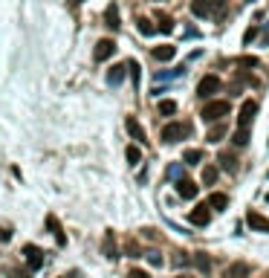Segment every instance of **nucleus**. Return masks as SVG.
Returning <instances> with one entry per match:
<instances>
[{"label": "nucleus", "mask_w": 269, "mask_h": 278, "mask_svg": "<svg viewBox=\"0 0 269 278\" xmlns=\"http://www.w3.org/2000/svg\"><path fill=\"white\" fill-rule=\"evenodd\" d=\"M223 116H229V101H226V99L206 101V107L200 110V119H203V122H220Z\"/></svg>", "instance_id": "f257e3e1"}, {"label": "nucleus", "mask_w": 269, "mask_h": 278, "mask_svg": "<svg viewBox=\"0 0 269 278\" xmlns=\"http://www.w3.org/2000/svg\"><path fill=\"white\" fill-rule=\"evenodd\" d=\"M191 133V125L188 122H168L165 127H162V142H179V139H185Z\"/></svg>", "instance_id": "f03ea898"}, {"label": "nucleus", "mask_w": 269, "mask_h": 278, "mask_svg": "<svg viewBox=\"0 0 269 278\" xmlns=\"http://www.w3.org/2000/svg\"><path fill=\"white\" fill-rule=\"evenodd\" d=\"M24 258H26L29 273H35V270L44 267V252H41V247H35V244H26V247H24Z\"/></svg>", "instance_id": "7ed1b4c3"}, {"label": "nucleus", "mask_w": 269, "mask_h": 278, "mask_svg": "<svg viewBox=\"0 0 269 278\" xmlns=\"http://www.w3.org/2000/svg\"><path fill=\"white\" fill-rule=\"evenodd\" d=\"M258 116V101H252V99H246L243 104H240V116H238V127H249L252 119Z\"/></svg>", "instance_id": "20e7f679"}, {"label": "nucleus", "mask_w": 269, "mask_h": 278, "mask_svg": "<svg viewBox=\"0 0 269 278\" xmlns=\"http://www.w3.org/2000/svg\"><path fill=\"white\" fill-rule=\"evenodd\" d=\"M220 87H223V84H220L217 76H206V78L197 84V96H200V99H211L214 93H220Z\"/></svg>", "instance_id": "39448f33"}, {"label": "nucleus", "mask_w": 269, "mask_h": 278, "mask_svg": "<svg viewBox=\"0 0 269 278\" xmlns=\"http://www.w3.org/2000/svg\"><path fill=\"white\" fill-rule=\"evenodd\" d=\"M113 52H116V44H113L110 38H104V41H98V44H96V50H93V58H96V61H107Z\"/></svg>", "instance_id": "423d86ee"}, {"label": "nucleus", "mask_w": 269, "mask_h": 278, "mask_svg": "<svg viewBox=\"0 0 269 278\" xmlns=\"http://www.w3.org/2000/svg\"><path fill=\"white\" fill-rule=\"evenodd\" d=\"M124 127H127V133H130V136H133L139 145H148V133L142 130V125L136 122L133 116H127V119H124Z\"/></svg>", "instance_id": "0eeeda50"}, {"label": "nucleus", "mask_w": 269, "mask_h": 278, "mask_svg": "<svg viewBox=\"0 0 269 278\" xmlns=\"http://www.w3.org/2000/svg\"><path fill=\"white\" fill-rule=\"evenodd\" d=\"M47 229L52 232V238H55V244L58 247H67V235H64V229H61V220L55 215H47Z\"/></svg>", "instance_id": "6e6552de"}, {"label": "nucleus", "mask_w": 269, "mask_h": 278, "mask_svg": "<svg viewBox=\"0 0 269 278\" xmlns=\"http://www.w3.org/2000/svg\"><path fill=\"white\" fill-rule=\"evenodd\" d=\"M246 223L252 232H269V217H264L261 212H249L246 215Z\"/></svg>", "instance_id": "1a4fd4ad"}, {"label": "nucleus", "mask_w": 269, "mask_h": 278, "mask_svg": "<svg viewBox=\"0 0 269 278\" xmlns=\"http://www.w3.org/2000/svg\"><path fill=\"white\" fill-rule=\"evenodd\" d=\"M101 252H104L110 261H113V258H119V249H116V235H113L110 229H107V232H104V238H101Z\"/></svg>", "instance_id": "9d476101"}, {"label": "nucleus", "mask_w": 269, "mask_h": 278, "mask_svg": "<svg viewBox=\"0 0 269 278\" xmlns=\"http://www.w3.org/2000/svg\"><path fill=\"white\" fill-rule=\"evenodd\" d=\"M188 220H191L194 226H209V223H211V212H209V206H206V203H203V206H197V209H194V212L188 215Z\"/></svg>", "instance_id": "9b49d317"}, {"label": "nucleus", "mask_w": 269, "mask_h": 278, "mask_svg": "<svg viewBox=\"0 0 269 278\" xmlns=\"http://www.w3.org/2000/svg\"><path fill=\"white\" fill-rule=\"evenodd\" d=\"M177 194L182 197V200H194V197H197V185L182 177V180H177Z\"/></svg>", "instance_id": "f8f14e48"}, {"label": "nucleus", "mask_w": 269, "mask_h": 278, "mask_svg": "<svg viewBox=\"0 0 269 278\" xmlns=\"http://www.w3.org/2000/svg\"><path fill=\"white\" fill-rule=\"evenodd\" d=\"M124 73H127L124 64H113V67L107 70V84H110V87H119L122 81H124Z\"/></svg>", "instance_id": "ddd939ff"}, {"label": "nucleus", "mask_w": 269, "mask_h": 278, "mask_svg": "<svg viewBox=\"0 0 269 278\" xmlns=\"http://www.w3.org/2000/svg\"><path fill=\"white\" fill-rule=\"evenodd\" d=\"M104 24H107L113 32L122 26V21H119V6H116V3H110V6L104 9Z\"/></svg>", "instance_id": "4468645a"}, {"label": "nucleus", "mask_w": 269, "mask_h": 278, "mask_svg": "<svg viewBox=\"0 0 269 278\" xmlns=\"http://www.w3.org/2000/svg\"><path fill=\"white\" fill-rule=\"evenodd\" d=\"M174 55H177V47H171V44H162V47L153 50V58L156 61H171Z\"/></svg>", "instance_id": "2eb2a0df"}, {"label": "nucleus", "mask_w": 269, "mask_h": 278, "mask_svg": "<svg viewBox=\"0 0 269 278\" xmlns=\"http://www.w3.org/2000/svg\"><path fill=\"white\" fill-rule=\"evenodd\" d=\"M191 261H194V267H197L200 273H206V276L211 273V258L206 255V252H194V258H191Z\"/></svg>", "instance_id": "dca6fc26"}, {"label": "nucleus", "mask_w": 269, "mask_h": 278, "mask_svg": "<svg viewBox=\"0 0 269 278\" xmlns=\"http://www.w3.org/2000/svg\"><path fill=\"white\" fill-rule=\"evenodd\" d=\"M206 206H209V209H217V212H223V209L229 206V197H226V194H220V191H214V194L209 197V203H206Z\"/></svg>", "instance_id": "f3484780"}, {"label": "nucleus", "mask_w": 269, "mask_h": 278, "mask_svg": "<svg viewBox=\"0 0 269 278\" xmlns=\"http://www.w3.org/2000/svg\"><path fill=\"white\" fill-rule=\"evenodd\" d=\"M246 276H249V267H246V264H232L223 278H246Z\"/></svg>", "instance_id": "a211bd4d"}, {"label": "nucleus", "mask_w": 269, "mask_h": 278, "mask_svg": "<svg viewBox=\"0 0 269 278\" xmlns=\"http://www.w3.org/2000/svg\"><path fill=\"white\" fill-rule=\"evenodd\" d=\"M191 12L197 15V18H209V0H191Z\"/></svg>", "instance_id": "6ab92c4d"}, {"label": "nucleus", "mask_w": 269, "mask_h": 278, "mask_svg": "<svg viewBox=\"0 0 269 278\" xmlns=\"http://www.w3.org/2000/svg\"><path fill=\"white\" fill-rule=\"evenodd\" d=\"M124 156H127L130 165H139V162H142V151H139L136 145H127V148H124Z\"/></svg>", "instance_id": "aec40b11"}, {"label": "nucleus", "mask_w": 269, "mask_h": 278, "mask_svg": "<svg viewBox=\"0 0 269 278\" xmlns=\"http://www.w3.org/2000/svg\"><path fill=\"white\" fill-rule=\"evenodd\" d=\"M200 159H203V151H197V148H188V151L182 154V162H185V165H197Z\"/></svg>", "instance_id": "412c9836"}, {"label": "nucleus", "mask_w": 269, "mask_h": 278, "mask_svg": "<svg viewBox=\"0 0 269 278\" xmlns=\"http://www.w3.org/2000/svg\"><path fill=\"white\" fill-rule=\"evenodd\" d=\"M232 142H235L238 148H243V145L249 142V127H238V130H235V136H232Z\"/></svg>", "instance_id": "4be33fe9"}, {"label": "nucleus", "mask_w": 269, "mask_h": 278, "mask_svg": "<svg viewBox=\"0 0 269 278\" xmlns=\"http://www.w3.org/2000/svg\"><path fill=\"white\" fill-rule=\"evenodd\" d=\"M159 113H162V116H174V113H177V101H171V99L159 101Z\"/></svg>", "instance_id": "5701e85b"}, {"label": "nucleus", "mask_w": 269, "mask_h": 278, "mask_svg": "<svg viewBox=\"0 0 269 278\" xmlns=\"http://www.w3.org/2000/svg\"><path fill=\"white\" fill-rule=\"evenodd\" d=\"M203 183L206 185L217 183V168H214V165H206V168H203Z\"/></svg>", "instance_id": "b1692460"}, {"label": "nucleus", "mask_w": 269, "mask_h": 278, "mask_svg": "<svg viewBox=\"0 0 269 278\" xmlns=\"http://www.w3.org/2000/svg\"><path fill=\"white\" fill-rule=\"evenodd\" d=\"M217 159H220V165H223L226 171H235V168H238V159H235L232 154H220Z\"/></svg>", "instance_id": "393cba45"}, {"label": "nucleus", "mask_w": 269, "mask_h": 278, "mask_svg": "<svg viewBox=\"0 0 269 278\" xmlns=\"http://www.w3.org/2000/svg\"><path fill=\"white\" fill-rule=\"evenodd\" d=\"M6 276L9 278H32L29 270H21V267H6Z\"/></svg>", "instance_id": "a878e982"}, {"label": "nucleus", "mask_w": 269, "mask_h": 278, "mask_svg": "<svg viewBox=\"0 0 269 278\" xmlns=\"http://www.w3.org/2000/svg\"><path fill=\"white\" fill-rule=\"evenodd\" d=\"M223 136H226V127H223V125H217V127H211V130H209V136H206V139H209V142H220Z\"/></svg>", "instance_id": "bb28decb"}, {"label": "nucleus", "mask_w": 269, "mask_h": 278, "mask_svg": "<svg viewBox=\"0 0 269 278\" xmlns=\"http://www.w3.org/2000/svg\"><path fill=\"white\" fill-rule=\"evenodd\" d=\"M156 29H159V32H165V35H168V32L174 29V21H171L168 15H159V26H156Z\"/></svg>", "instance_id": "cd10ccee"}, {"label": "nucleus", "mask_w": 269, "mask_h": 278, "mask_svg": "<svg viewBox=\"0 0 269 278\" xmlns=\"http://www.w3.org/2000/svg\"><path fill=\"white\" fill-rule=\"evenodd\" d=\"M136 24H139V32H142V35H153V32H156V26L150 24L148 18H139Z\"/></svg>", "instance_id": "c85d7f7f"}, {"label": "nucleus", "mask_w": 269, "mask_h": 278, "mask_svg": "<svg viewBox=\"0 0 269 278\" xmlns=\"http://www.w3.org/2000/svg\"><path fill=\"white\" fill-rule=\"evenodd\" d=\"M168 177H171V180H182V165H177V162L168 165Z\"/></svg>", "instance_id": "c756f323"}, {"label": "nucleus", "mask_w": 269, "mask_h": 278, "mask_svg": "<svg viewBox=\"0 0 269 278\" xmlns=\"http://www.w3.org/2000/svg\"><path fill=\"white\" fill-rule=\"evenodd\" d=\"M127 70H130V78H133V84H139V64H136V61H127Z\"/></svg>", "instance_id": "7c9ffc66"}, {"label": "nucleus", "mask_w": 269, "mask_h": 278, "mask_svg": "<svg viewBox=\"0 0 269 278\" xmlns=\"http://www.w3.org/2000/svg\"><path fill=\"white\" fill-rule=\"evenodd\" d=\"M145 258H148V261L153 264V267H162V255H159V252H148Z\"/></svg>", "instance_id": "2f4dec72"}, {"label": "nucleus", "mask_w": 269, "mask_h": 278, "mask_svg": "<svg viewBox=\"0 0 269 278\" xmlns=\"http://www.w3.org/2000/svg\"><path fill=\"white\" fill-rule=\"evenodd\" d=\"M226 0H209V12H223Z\"/></svg>", "instance_id": "473e14b6"}, {"label": "nucleus", "mask_w": 269, "mask_h": 278, "mask_svg": "<svg viewBox=\"0 0 269 278\" xmlns=\"http://www.w3.org/2000/svg\"><path fill=\"white\" fill-rule=\"evenodd\" d=\"M6 241H12V229L0 226V244H6Z\"/></svg>", "instance_id": "72a5a7b5"}, {"label": "nucleus", "mask_w": 269, "mask_h": 278, "mask_svg": "<svg viewBox=\"0 0 269 278\" xmlns=\"http://www.w3.org/2000/svg\"><path fill=\"white\" fill-rule=\"evenodd\" d=\"M127 278H150V276L145 273V270H130V273H127Z\"/></svg>", "instance_id": "f704fd0d"}, {"label": "nucleus", "mask_w": 269, "mask_h": 278, "mask_svg": "<svg viewBox=\"0 0 269 278\" xmlns=\"http://www.w3.org/2000/svg\"><path fill=\"white\" fill-rule=\"evenodd\" d=\"M188 261H191V258H188L185 252H177V258H174V264H179V267H182V264H188Z\"/></svg>", "instance_id": "c9c22d12"}, {"label": "nucleus", "mask_w": 269, "mask_h": 278, "mask_svg": "<svg viewBox=\"0 0 269 278\" xmlns=\"http://www.w3.org/2000/svg\"><path fill=\"white\" fill-rule=\"evenodd\" d=\"M255 35H258V29H249L246 35H243V44H252V38H255Z\"/></svg>", "instance_id": "e433bc0d"}, {"label": "nucleus", "mask_w": 269, "mask_h": 278, "mask_svg": "<svg viewBox=\"0 0 269 278\" xmlns=\"http://www.w3.org/2000/svg\"><path fill=\"white\" fill-rule=\"evenodd\" d=\"M243 67H258V58H240Z\"/></svg>", "instance_id": "4c0bfd02"}, {"label": "nucleus", "mask_w": 269, "mask_h": 278, "mask_svg": "<svg viewBox=\"0 0 269 278\" xmlns=\"http://www.w3.org/2000/svg\"><path fill=\"white\" fill-rule=\"evenodd\" d=\"M67 3H70V6H81L84 0H67Z\"/></svg>", "instance_id": "58836bf2"}, {"label": "nucleus", "mask_w": 269, "mask_h": 278, "mask_svg": "<svg viewBox=\"0 0 269 278\" xmlns=\"http://www.w3.org/2000/svg\"><path fill=\"white\" fill-rule=\"evenodd\" d=\"M177 278H188V276H177Z\"/></svg>", "instance_id": "ea45409f"}]
</instances>
